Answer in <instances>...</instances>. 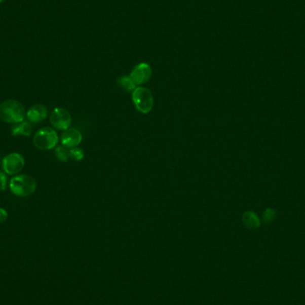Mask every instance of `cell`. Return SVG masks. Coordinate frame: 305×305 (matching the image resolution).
<instances>
[{"label":"cell","instance_id":"12","mask_svg":"<svg viewBox=\"0 0 305 305\" xmlns=\"http://www.w3.org/2000/svg\"><path fill=\"white\" fill-rule=\"evenodd\" d=\"M117 85L124 91L127 92H133L136 89V85L130 76H123L117 80Z\"/></svg>","mask_w":305,"mask_h":305},{"label":"cell","instance_id":"14","mask_svg":"<svg viewBox=\"0 0 305 305\" xmlns=\"http://www.w3.org/2000/svg\"><path fill=\"white\" fill-rule=\"evenodd\" d=\"M276 216H277V211L275 209L267 208L262 214V220L265 223H272V221L275 220Z\"/></svg>","mask_w":305,"mask_h":305},{"label":"cell","instance_id":"10","mask_svg":"<svg viewBox=\"0 0 305 305\" xmlns=\"http://www.w3.org/2000/svg\"><path fill=\"white\" fill-rule=\"evenodd\" d=\"M32 131H33V127L31 125V123L26 122V121L15 123L12 127V135L13 136L29 137L32 134Z\"/></svg>","mask_w":305,"mask_h":305},{"label":"cell","instance_id":"5","mask_svg":"<svg viewBox=\"0 0 305 305\" xmlns=\"http://www.w3.org/2000/svg\"><path fill=\"white\" fill-rule=\"evenodd\" d=\"M25 165L24 157L19 152H11L2 161L3 171L8 175H16L20 173Z\"/></svg>","mask_w":305,"mask_h":305},{"label":"cell","instance_id":"8","mask_svg":"<svg viewBox=\"0 0 305 305\" xmlns=\"http://www.w3.org/2000/svg\"><path fill=\"white\" fill-rule=\"evenodd\" d=\"M82 141V135L80 130L74 128H69L64 130L61 136L62 145L67 148H73L80 145Z\"/></svg>","mask_w":305,"mask_h":305},{"label":"cell","instance_id":"7","mask_svg":"<svg viewBox=\"0 0 305 305\" xmlns=\"http://www.w3.org/2000/svg\"><path fill=\"white\" fill-rule=\"evenodd\" d=\"M152 68L148 63H138L131 71L130 77L136 86H140L149 82L152 77Z\"/></svg>","mask_w":305,"mask_h":305},{"label":"cell","instance_id":"18","mask_svg":"<svg viewBox=\"0 0 305 305\" xmlns=\"http://www.w3.org/2000/svg\"><path fill=\"white\" fill-rule=\"evenodd\" d=\"M3 1H4V0H0V3H2V2H3Z\"/></svg>","mask_w":305,"mask_h":305},{"label":"cell","instance_id":"17","mask_svg":"<svg viewBox=\"0 0 305 305\" xmlns=\"http://www.w3.org/2000/svg\"><path fill=\"white\" fill-rule=\"evenodd\" d=\"M8 212L4 208L0 207V223H3L8 220Z\"/></svg>","mask_w":305,"mask_h":305},{"label":"cell","instance_id":"16","mask_svg":"<svg viewBox=\"0 0 305 305\" xmlns=\"http://www.w3.org/2000/svg\"><path fill=\"white\" fill-rule=\"evenodd\" d=\"M8 185V176L5 171H0V191H5Z\"/></svg>","mask_w":305,"mask_h":305},{"label":"cell","instance_id":"3","mask_svg":"<svg viewBox=\"0 0 305 305\" xmlns=\"http://www.w3.org/2000/svg\"><path fill=\"white\" fill-rule=\"evenodd\" d=\"M58 143V135L56 130L50 127H44L37 130L33 137V145L40 150H51Z\"/></svg>","mask_w":305,"mask_h":305},{"label":"cell","instance_id":"1","mask_svg":"<svg viewBox=\"0 0 305 305\" xmlns=\"http://www.w3.org/2000/svg\"><path fill=\"white\" fill-rule=\"evenodd\" d=\"M25 117L26 111L21 102L9 99L0 104V120L4 123L15 124L23 122Z\"/></svg>","mask_w":305,"mask_h":305},{"label":"cell","instance_id":"4","mask_svg":"<svg viewBox=\"0 0 305 305\" xmlns=\"http://www.w3.org/2000/svg\"><path fill=\"white\" fill-rule=\"evenodd\" d=\"M132 101L138 112L147 115L154 107V97L148 89L143 87L136 88L132 92Z\"/></svg>","mask_w":305,"mask_h":305},{"label":"cell","instance_id":"9","mask_svg":"<svg viewBox=\"0 0 305 305\" xmlns=\"http://www.w3.org/2000/svg\"><path fill=\"white\" fill-rule=\"evenodd\" d=\"M49 116V110L43 104H34L26 112V117L30 123H39L47 119Z\"/></svg>","mask_w":305,"mask_h":305},{"label":"cell","instance_id":"2","mask_svg":"<svg viewBox=\"0 0 305 305\" xmlns=\"http://www.w3.org/2000/svg\"><path fill=\"white\" fill-rule=\"evenodd\" d=\"M9 187L16 197L27 198L33 195L37 189V182L31 176L26 174L16 175L10 180Z\"/></svg>","mask_w":305,"mask_h":305},{"label":"cell","instance_id":"13","mask_svg":"<svg viewBox=\"0 0 305 305\" xmlns=\"http://www.w3.org/2000/svg\"><path fill=\"white\" fill-rule=\"evenodd\" d=\"M55 154H56V158L62 163H66L70 159V150L63 145L56 146Z\"/></svg>","mask_w":305,"mask_h":305},{"label":"cell","instance_id":"11","mask_svg":"<svg viewBox=\"0 0 305 305\" xmlns=\"http://www.w3.org/2000/svg\"><path fill=\"white\" fill-rule=\"evenodd\" d=\"M242 222L250 230H255L260 226V218L253 211H246L244 212L242 216Z\"/></svg>","mask_w":305,"mask_h":305},{"label":"cell","instance_id":"15","mask_svg":"<svg viewBox=\"0 0 305 305\" xmlns=\"http://www.w3.org/2000/svg\"><path fill=\"white\" fill-rule=\"evenodd\" d=\"M70 158L75 162H80L84 158V151L80 147H73L70 149Z\"/></svg>","mask_w":305,"mask_h":305},{"label":"cell","instance_id":"6","mask_svg":"<svg viewBox=\"0 0 305 305\" xmlns=\"http://www.w3.org/2000/svg\"><path fill=\"white\" fill-rule=\"evenodd\" d=\"M49 120L51 125L56 130L64 131L71 126V113L65 108H55L50 115Z\"/></svg>","mask_w":305,"mask_h":305}]
</instances>
